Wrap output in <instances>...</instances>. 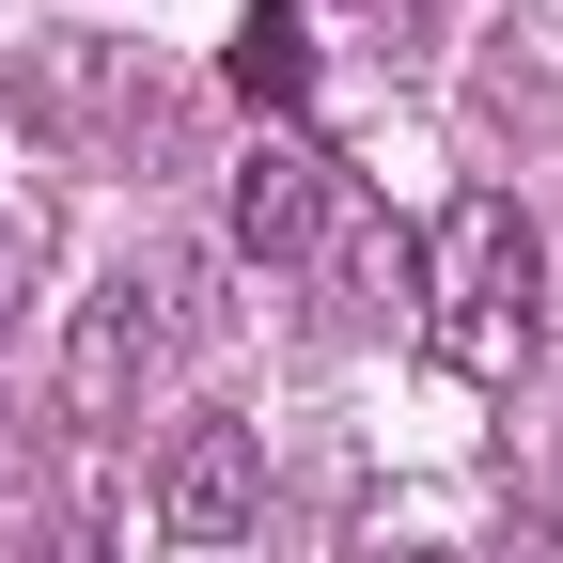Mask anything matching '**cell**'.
Instances as JSON below:
<instances>
[{
	"mask_svg": "<svg viewBox=\"0 0 563 563\" xmlns=\"http://www.w3.org/2000/svg\"><path fill=\"white\" fill-rule=\"evenodd\" d=\"M532 329H548V235H532V203L517 188H454L439 251H422V344H439L470 391H501L532 361Z\"/></svg>",
	"mask_w": 563,
	"mask_h": 563,
	"instance_id": "obj_1",
	"label": "cell"
},
{
	"mask_svg": "<svg viewBox=\"0 0 563 563\" xmlns=\"http://www.w3.org/2000/svg\"><path fill=\"white\" fill-rule=\"evenodd\" d=\"M157 532L173 548H251L266 532V439H251V422L203 407V422L157 439Z\"/></svg>",
	"mask_w": 563,
	"mask_h": 563,
	"instance_id": "obj_2",
	"label": "cell"
},
{
	"mask_svg": "<svg viewBox=\"0 0 563 563\" xmlns=\"http://www.w3.org/2000/svg\"><path fill=\"white\" fill-rule=\"evenodd\" d=\"M329 203H344V173L313 157L298 125H266L251 157H235V203H220V220H235L251 266H313V251H329Z\"/></svg>",
	"mask_w": 563,
	"mask_h": 563,
	"instance_id": "obj_3",
	"label": "cell"
},
{
	"mask_svg": "<svg viewBox=\"0 0 563 563\" xmlns=\"http://www.w3.org/2000/svg\"><path fill=\"white\" fill-rule=\"evenodd\" d=\"M157 344H173V313L141 298V282H110V298H79V329H63V422H141V376H157Z\"/></svg>",
	"mask_w": 563,
	"mask_h": 563,
	"instance_id": "obj_4",
	"label": "cell"
},
{
	"mask_svg": "<svg viewBox=\"0 0 563 563\" xmlns=\"http://www.w3.org/2000/svg\"><path fill=\"white\" fill-rule=\"evenodd\" d=\"M344 563H485V548H470V501L407 485V501H376L361 532H344Z\"/></svg>",
	"mask_w": 563,
	"mask_h": 563,
	"instance_id": "obj_5",
	"label": "cell"
},
{
	"mask_svg": "<svg viewBox=\"0 0 563 563\" xmlns=\"http://www.w3.org/2000/svg\"><path fill=\"white\" fill-rule=\"evenodd\" d=\"M235 95L251 110H298L313 95V16H298V0H251V16H235Z\"/></svg>",
	"mask_w": 563,
	"mask_h": 563,
	"instance_id": "obj_6",
	"label": "cell"
},
{
	"mask_svg": "<svg viewBox=\"0 0 563 563\" xmlns=\"http://www.w3.org/2000/svg\"><path fill=\"white\" fill-rule=\"evenodd\" d=\"M313 266L344 282V298H407V282H422V251H407V235L376 220V203H361V188H344V203H329V251H313Z\"/></svg>",
	"mask_w": 563,
	"mask_h": 563,
	"instance_id": "obj_7",
	"label": "cell"
},
{
	"mask_svg": "<svg viewBox=\"0 0 563 563\" xmlns=\"http://www.w3.org/2000/svg\"><path fill=\"white\" fill-rule=\"evenodd\" d=\"M16 282H32V220H0V313H16Z\"/></svg>",
	"mask_w": 563,
	"mask_h": 563,
	"instance_id": "obj_8",
	"label": "cell"
},
{
	"mask_svg": "<svg viewBox=\"0 0 563 563\" xmlns=\"http://www.w3.org/2000/svg\"><path fill=\"white\" fill-rule=\"evenodd\" d=\"M517 563H563V532H517Z\"/></svg>",
	"mask_w": 563,
	"mask_h": 563,
	"instance_id": "obj_9",
	"label": "cell"
},
{
	"mask_svg": "<svg viewBox=\"0 0 563 563\" xmlns=\"http://www.w3.org/2000/svg\"><path fill=\"white\" fill-rule=\"evenodd\" d=\"M0 501H16V422H0Z\"/></svg>",
	"mask_w": 563,
	"mask_h": 563,
	"instance_id": "obj_10",
	"label": "cell"
},
{
	"mask_svg": "<svg viewBox=\"0 0 563 563\" xmlns=\"http://www.w3.org/2000/svg\"><path fill=\"white\" fill-rule=\"evenodd\" d=\"M298 16H313V0H298Z\"/></svg>",
	"mask_w": 563,
	"mask_h": 563,
	"instance_id": "obj_11",
	"label": "cell"
}]
</instances>
